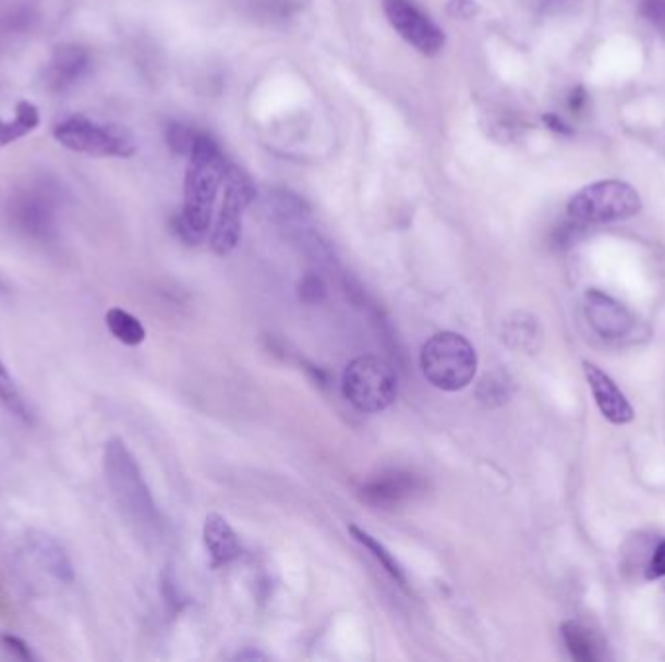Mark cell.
<instances>
[{"instance_id": "ac0fdd59", "label": "cell", "mask_w": 665, "mask_h": 662, "mask_svg": "<svg viewBox=\"0 0 665 662\" xmlns=\"http://www.w3.org/2000/svg\"><path fill=\"white\" fill-rule=\"evenodd\" d=\"M503 334L510 348L530 352L540 339V327L530 315L516 314L504 322Z\"/></svg>"}, {"instance_id": "d4e9b609", "label": "cell", "mask_w": 665, "mask_h": 662, "mask_svg": "<svg viewBox=\"0 0 665 662\" xmlns=\"http://www.w3.org/2000/svg\"><path fill=\"white\" fill-rule=\"evenodd\" d=\"M300 297H302L306 304H319L325 297L324 280L317 277V274H307V277L300 282Z\"/></svg>"}, {"instance_id": "7a4b0ae2", "label": "cell", "mask_w": 665, "mask_h": 662, "mask_svg": "<svg viewBox=\"0 0 665 662\" xmlns=\"http://www.w3.org/2000/svg\"><path fill=\"white\" fill-rule=\"evenodd\" d=\"M104 473L121 511L144 535H153L160 527V513L153 493L144 482L143 473L133 453L121 438H111L104 448Z\"/></svg>"}, {"instance_id": "d6a6232c", "label": "cell", "mask_w": 665, "mask_h": 662, "mask_svg": "<svg viewBox=\"0 0 665 662\" xmlns=\"http://www.w3.org/2000/svg\"><path fill=\"white\" fill-rule=\"evenodd\" d=\"M235 659H238V661H253V659H267V657L262 653H253L252 651V653H240Z\"/></svg>"}, {"instance_id": "7402d4cb", "label": "cell", "mask_w": 665, "mask_h": 662, "mask_svg": "<svg viewBox=\"0 0 665 662\" xmlns=\"http://www.w3.org/2000/svg\"><path fill=\"white\" fill-rule=\"evenodd\" d=\"M563 639L567 643L568 653L572 654L576 661H597L594 641H592V637L588 634V629L580 626L578 622H565L563 624Z\"/></svg>"}, {"instance_id": "d6986e66", "label": "cell", "mask_w": 665, "mask_h": 662, "mask_svg": "<svg viewBox=\"0 0 665 662\" xmlns=\"http://www.w3.org/2000/svg\"><path fill=\"white\" fill-rule=\"evenodd\" d=\"M106 324L109 332L125 346H138L146 339V329L135 315L129 314L121 307H111L106 314Z\"/></svg>"}, {"instance_id": "44dd1931", "label": "cell", "mask_w": 665, "mask_h": 662, "mask_svg": "<svg viewBox=\"0 0 665 662\" xmlns=\"http://www.w3.org/2000/svg\"><path fill=\"white\" fill-rule=\"evenodd\" d=\"M37 125H39V111L36 106L29 101H20L16 117L12 121L0 119V148L29 135L32 131H36Z\"/></svg>"}, {"instance_id": "6da1fadb", "label": "cell", "mask_w": 665, "mask_h": 662, "mask_svg": "<svg viewBox=\"0 0 665 662\" xmlns=\"http://www.w3.org/2000/svg\"><path fill=\"white\" fill-rule=\"evenodd\" d=\"M226 168L228 160L218 144L210 136L198 133L185 173L183 210L176 222L181 240L191 245H197L207 237Z\"/></svg>"}, {"instance_id": "ffe728a7", "label": "cell", "mask_w": 665, "mask_h": 662, "mask_svg": "<svg viewBox=\"0 0 665 662\" xmlns=\"http://www.w3.org/2000/svg\"><path fill=\"white\" fill-rule=\"evenodd\" d=\"M349 532H351L352 538H354L359 544L366 548L370 554L378 560L382 567L389 573V577H391L394 581L399 583L401 587H407V575H404L403 567L397 562L396 555L391 554V552L379 542L378 538L372 537L364 528L356 527V525H349Z\"/></svg>"}, {"instance_id": "484cf974", "label": "cell", "mask_w": 665, "mask_h": 662, "mask_svg": "<svg viewBox=\"0 0 665 662\" xmlns=\"http://www.w3.org/2000/svg\"><path fill=\"white\" fill-rule=\"evenodd\" d=\"M640 14L650 24L665 29V0H640Z\"/></svg>"}, {"instance_id": "2e32d148", "label": "cell", "mask_w": 665, "mask_h": 662, "mask_svg": "<svg viewBox=\"0 0 665 662\" xmlns=\"http://www.w3.org/2000/svg\"><path fill=\"white\" fill-rule=\"evenodd\" d=\"M0 406L14 416L16 420L32 426L34 424V410L27 404L26 396L20 391L14 377L10 376L9 367L0 359Z\"/></svg>"}, {"instance_id": "83f0119b", "label": "cell", "mask_w": 665, "mask_h": 662, "mask_svg": "<svg viewBox=\"0 0 665 662\" xmlns=\"http://www.w3.org/2000/svg\"><path fill=\"white\" fill-rule=\"evenodd\" d=\"M162 594L164 599H166V604L171 606V609H178V585H176V577H173V572H171V567H166V572L162 573Z\"/></svg>"}, {"instance_id": "8fae6325", "label": "cell", "mask_w": 665, "mask_h": 662, "mask_svg": "<svg viewBox=\"0 0 665 662\" xmlns=\"http://www.w3.org/2000/svg\"><path fill=\"white\" fill-rule=\"evenodd\" d=\"M14 220L36 240H49L55 233L53 200L44 193H27L14 205Z\"/></svg>"}, {"instance_id": "52a82bcc", "label": "cell", "mask_w": 665, "mask_h": 662, "mask_svg": "<svg viewBox=\"0 0 665 662\" xmlns=\"http://www.w3.org/2000/svg\"><path fill=\"white\" fill-rule=\"evenodd\" d=\"M222 187H225L222 206L210 233V247L218 257H226L238 247L242 235L243 214L255 198L253 181L234 163H228Z\"/></svg>"}, {"instance_id": "4dcf8cb0", "label": "cell", "mask_w": 665, "mask_h": 662, "mask_svg": "<svg viewBox=\"0 0 665 662\" xmlns=\"http://www.w3.org/2000/svg\"><path fill=\"white\" fill-rule=\"evenodd\" d=\"M585 103H588L585 90L582 88V86H578V88L570 94V101H568V106H570V109H572V113H580V111L585 108Z\"/></svg>"}, {"instance_id": "e0dca14e", "label": "cell", "mask_w": 665, "mask_h": 662, "mask_svg": "<svg viewBox=\"0 0 665 662\" xmlns=\"http://www.w3.org/2000/svg\"><path fill=\"white\" fill-rule=\"evenodd\" d=\"M269 200L270 208L285 224L302 230L310 220V206L304 198L298 197L297 193H292V191H285V188L273 191Z\"/></svg>"}, {"instance_id": "f546056e", "label": "cell", "mask_w": 665, "mask_h": 662, "mask_svg": "<svg viewBox=\"0 0 665 662\" xmlns=\"http://www.w3.org/2000/svg\"><path fill=\"white\" fill-rule=\"evenodd\" d=\"M476 12V4L473 0H451L450 14L456 19H471Z\"/></svg>"}, {"instance_id": "5b68a950", "label": "cell", "mask_w": 665, "mask_h": 662, "mask_svg": "<svg viewBox=\"0 0 665 662\" xmlns=\"http://www.w3.org/2000/svg\"><path fill=\"white\" fill-rule=\"evenodd\" d=\"M568 216L580 224L622 222L642 210L637 188L625 181H597L578 191L568 203Z\"/></svg>"}, {"instance_id": "ba28073f", "label": "cell", "mask_w": 665, "mask_h": 662, "mask_svg": "<svg viewBox=\"0 0 665 662\" xmlns=\"http://www.w3.org/2000/svg\"><path fill=\"white\" fill-rule=\"evenodd\" d=\"M384 12L397 34L416 51L432 57L444 49V32L416 9L411 0H384Z\"/></svg>"}, {"instance_id": "8992f818", "label": "cell", "mask_w": 665, "mask_h": 662, "mask_svg": "<svg viewBox=\"0 0 665 662\" xmlns=\"http://www.w3.org/2000/svg\"><path fill=\"white\" fill-rule=\"evenodd\" d=\"M57 143L72 152L101 158H131L136 152L135 136L125 126L104 125L88 117L72 115L55 125Z\"/></svg>"}, {"instance_id": "4316f807", "label": "cell", "mask_w": 665, "mask_h": 662, "mask_svg": "<svg viewBox=\"0 0 665 662\" xmlns=\"http://www.w3.org/2000/svg\"><path fill=\"white\" fill-rule=\"evenodd\" d=\"M2 645L7 647V651L14 654L20 661H36V654L32 653L29 645L19 636H2Z\"/></svg>"}, {"instance_id": "cb8c5ba5", "label": "cell", "mask_w": 665, "mask_h": 662, "mask_svg": "<svg viewBox=\"0 0 665 662\" xmlns=\"http://www.w3.org/2000/svg\"><path fill=\"white\" fill-rule=\"evenodd\" d=\"M198 133H195L190 126L180 125V123H173L168 126L166 131V140L170 144L171 150L180 156H188L190 158L191 150L195 146Z\"/></svg>"}, {"instance_id": "9c48e42d", "label": "cell", "mask_w": 665, "mask_h": 662, "mask_svg": "<svg viewBox=\"0 0 665 662\" xmlns=\"http://www.w3.org/2000/svg\"><path fill=\"white\" fill-rule=\"evenodd\" d=\"M584 311L590 327L607 341H622L637 327L629 309L600 290L585 292Z\"/></svg>"}, {"instance_id": "30bf717a", "label": "cell", "mask_w": 665, "mask_h": 662, "mask_svg": "<svg viewBox=\"0 0 665 662\" xmlns=\"http://www.w3.org/2000/svg\"><path fill=\"white\" fill-rule=\"evenodd\" d=\"M584 376L588 379V385L592 389L594 394L595 404L603 414L605 420L612 421L615 426H625L634 418V410L630 406L627 396L622 394L617 383L613 381L612 377L607 376L603 369L584 361Z\"/></svg>"}, {"instance_id": "f1b7e54d", "label": "cell", "mask_w": 665, "mask_h": 662, "mask_svg": "<svg viewBox=\"0 0 665 662\" xmlns=\"http://www.w3.org/2000/svg\"><path fill=\"white\" fill-rule=\"evenodd\" d=\"M660 577H665V540L657 544L648 567V579H660Z\"/></svg>"}, {"instance_id": "7c38bea8", "label": "cell", "mask_w": 665, "mask_h": 662, "mask_svg": "<svg viewBox=\"0 0 665 662\" xmlns=\"http://www.w3.org/2000/svg\"><path fill=\"white\" fill-rule=\"evenodd\" d=\"M88 69H90V54L84 47H59L47 66V86L51 90H66L81 81Z\"/></svg>"}, {"instance_id": "603a6c76", "label": "cell", "mask_w": 665, "mask_h": 662, "mask_svg": "<svg viewBox=\"0 0 665 662\" xmlns=\"http://www.w3.org/2000/svg\"><path fill=\"white\" fill-rule=\"evenodd\" d=\"M476 396L486 406L504 403L508 399V381L500 373H491L481 381V385L476 389Z\"/></svg>"}, {"instance_id": "277c9868", "label": "cell", "mask_w": 665, "mask_h": 662, "mask_svg": "<svg viewBox=\"0 0 665 662\" xmlns=\"http://www.w3.org/2000/svg\"><path fill=\"white\" fill-rule=\"evenodd\" d=\"M341 391L354 410L378 414L396 403L399 383L394 367L386 359L359 356L344 367Z\"/></svg>"}, {"instance_id": "3957f363", "label": "cell", "mask_w": 665, "mask_h": 662, "mask_svg": "<svg viewBox=\"0 0 665 662\" xmlns=\"http://www.w3.org/2000/svg\"><path fill=\"white\" fill-rule=\"evenodd\" d=\"M476 367L475 346L458 332H438L424 342L421 350L423 376L444 393H458L471 385Z\"/></svg>"}, {"instance_id": "1f68e13d", "label": "cell", "mask_w": 665, "mask_h": 662, "mask_svg": "<svg viewBox=\"0 0 665 662\" xmlns=\"http://www.w3.org/2000/svg\"><path fill=\"white\" fill-rule=\"evenodd\" d=\"M543 121L547 123L548 128H553L555 133H560V135H572V128L570 126L565 125L563 123V119L557 115H545L543 117Z\"/></svg>"}, {"instance_id": "5bb4252c", "label": "cell", "mask_w": 665, "mask_h": 662, "mask_svg": "<svg viewBox=\"0 0 665 662\" xmlns=\"http://www.w3.org/2000/svg\"><path fill=\"white\" fill-rule=\"evenodd\" d=\"M203 540L213 564H228L242 554V544L234 528L230 527V523L218 513H208L205 517Z\"/></svg>"}, {"instance_id": "4fadbf2b", "label": "cell", "mask_w": 665, "mask_h": 662, "mask_svg": "<svg viewBox=\"0 0 665 662\" xmlns=\"http://www.w3.org/2000/svg\"><path fill=\"white\" fill-rule=\"evenodd\" d=\"M27 547L32 550V554L36 557L39 567L51 575L55 581L69 583L74 581V567L71 564V557L64 552V548L49 537L47 532L41 530H32L27 535Z\"/></svg>"}, {"instance_id": "836d02e7", "label": "cell", "mask_w": 665, "mask_h": 662, "mask_svg": "<svg viewBox=\"0 0 665 662\" xmlns=\"http://www.w3.org/2000/svg\"><path fill=\"white\" fill-rule=\"evenodd\" d=\"M7 292H9V287H7V284L0 280V296H2V294H7Z\"/></svg>"}, {"instance_id": "9a60e30c", "label": "cell", "mask_w": 665, "mask_h": 662, "mask_svg": "<svg viewBox=\"0 0 665 662\" xmlns=\"http://www.w3.org/2000/svg\"><path fill=\"white\" fill-rule=\"evenodd\" d=\"M416 488H419V480L413 475L394 473V475L379 476L376 480H372L360 492H362V500L368 502L370 505L387 507V505H394V503L411 498Z\"/></svg>"}]
</instances>
